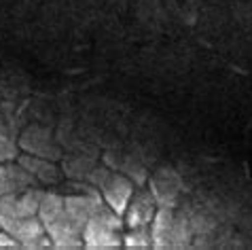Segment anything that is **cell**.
<instances>
[{
  "mask_svg": "<svg viewBox=\"0 0 252 250\" xmlns=\"http://www.w3.org/2000/svg\"><path fill=\"white\" fill-rule=\"evenodd\" d=\"M38 217L55 248H83V225L70 217L64 206V195L45 193L40 199Z\"/></svg>",
  "mask_w": 252,
  "mask_h": 250,
  "instance_id": "6da1fadb",
  "label": "cell"
},
{
  "mask_svg": "<svg viewBox=\"0 0 252 250\" xmlns=\"http://www.w3.org/2000/svg\"><path fill=\"white\" fill-rule=\"evenodd\" d=\"M83 246L92 250H110L123 246V217L106 201H100L83 229Z\"/></svg>",
  "mask_w": 252,
  "mask_h": 250,
  "instance_id": "7a4b0ae2",
  "label": "cell"
},
{
  "mask_svg": "<svg viewBox=\"0 0 252 250\" xmlns=\"http://www.w3.org/2000/svg\"><path fill=\"white\" fill-rule=\"evenodd\" d=\"M92 178H94V183L97 185V191L102 193V199L106 201V204L113 208V210L117 214H125V210H127V206H129V201L131 197H134V183L127 178V176H123V174H119V172H108V170H94L92 172Z\"/></svg>",
  "mask_w": 252,
  "mask_h": 250,
  "instance_id": "3957f363",
  "label": "cell"
},
{
  "mask_svg": "<svg viewBox=\"0 0 252 250\" xmlns=\"http://www.w3.org/2000/svg\"><path fill=\"white\" fill-rule=\"evenodd\" d=\"M157 214V199L149 191H136L127 210L123 214V223L127 229H144L151 227Z\"/></svg>",
  "mask_w": 252,
  "mask_h": 250,
  "instance_id": "277c9868",
  "label": "cell"
},
{
  "mask_svg": "<svg viewBox=\"0 0 252 250\" xmlns=\"http://www.w3.org/2000/svg\"><path fill=\"white\" fill-rule=\"evenodd\" d=\"M36 187V176L30 170H26L22 163L6 161L0 163V193H22L26 189Z\"/></svg>",
  "mask_w": 252,
  "mask_h": 250,
  "instance_id": "5b68a950",
  "label": "cell"
},
{
  "mask_svg": "<svg viewBox=\"0 0 252 250\" xmlns=\"http://www.w3.org/2000/svg\"><path fill=\"white\" fill-rule=\"evenodd\" d=\"M174 212L167 206H163L161 210H157L155 219L151 223V240H153V248H167L172 246V238H174Z\"/></svg>",
  "mask_w": 252,
  "mask_h": 250,
  "instance_id": "8992f818",
  "label": "cell"
},
{
  "mask_svg": "<svg viewBox=\"0 0 252 250\" xmlns=\"http://www.w3.org/2000/svg\"><path fill=\"white\" fill-rule=\"evenodd\" d=\"M17 161L22 163L26 170H30L36 178L43 180V183H55V180H58V170H55V165L47 163L43 157H38V155H19Z\"/></svg>",
  "mask_w": 252,
  "mask_h": 250,
  "instance_id": "52a82bcc",
  "label": "cell"
},
{
  "mask_svg": "<svg viewBox=\"0 0 252 250\" xmlns=\"http://www.w3.org/2000/svg\"><path fill=\"white\" fill-rule=\"evenodd\" d=\"M123 246L125 248H151L153 240H151V227L144 229H127L123 233Z\"/></svg>",
  "mask_w": 252,
  "mask_h": 250,
  "instance_id": "ba28073f",
  "label": "cell"
},
{
  "mask_svg": "<svg viewBox=\"0 0 252 250\" xmlns=\"http://www.w3.org/2000/svg\"><path fill=\"white\" fill-rule=\"evenodd\" d=\"M15 159H17V149H15V144L11 142L9 136H2V134H0V163L15 161Z\"/></svg>",
  "mask_w": 252,
  "mask_h": 250,
  "instance_id": "9c48e42d",
  "label": "cell"
},
{
  "mask_svg": "<svg viewBox=\"0 0 252 250\" xmlns=\"http://www.w3.org/2000/svg\"><path fill=\"white\" fill-rule=\"evenodd\" d=\"M17 248H22V244L9 231L0 229V250H17Z\"/></svg>",
  "mask_w": 252,
  "mask_h": 250,
  "instance_id": "30bf717a",
  "label": "cell"
},
{
  "mask_svg": "<svg viewBox=\"0 0 252 250\" xmlns=\"http://www.w3.org/2000/svg\"><path fill=\"white\" fill-rule=\"evenodd\" d=\"M0 195H2V193H0Z\"/></svg>",
  "mask_w": 252,
  "mask_h": 250,
  "instance_id": "8fae6325",
  "label": "cell"
}]
</instances>
